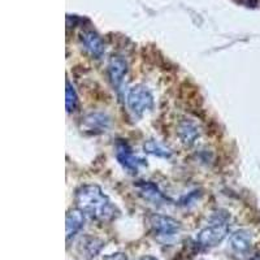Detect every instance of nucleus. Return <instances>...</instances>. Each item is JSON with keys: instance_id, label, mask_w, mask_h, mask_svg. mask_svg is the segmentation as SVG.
I'll return each mask as SVG.
<instances>
[{"instance_id": "f257e3e1", "label": "nucleus", "mask_w": 260, "mask_h": 260, "mask_svg": "<svg viewBox=\"0 0 260 260\" xmlns=\"http://www.w3.org/2000/svg\"><path fill=\"white\" fill-rule=\"evenodd\" d=\"M76 203L80 210L92 219L110 222L118 216V210L98 185H83L76 192Z\"/></svg>"}, {"instance_id": "f03ea898", "label": "nucleus", "mask_w": 260, "mask_h": 260, "mask_svg": "<svg viewBox=\"0 0 260 260\" xmlns=\"http://www.w3.org/2000/svg\"><path fill=\"white\" fill-rule=\"evenodd\" d=\"M127 106L136 116H143L154 106V96L145 86H134L127 92Z\"/></svg>"}, {"instance_id": "7ed1b4c3", "label": "nucleus", "mask_w": 260, "mask_h": 260, "mask_svg": "<svg viewBox=\"0 0 260 260\" xmlns=\"http://www.w3.org/2000/svg\"><path fill=\"white\" fill-rule=\"evenodd\" d=\"M150 225L155 236L166 242L175 240L181 232L180 222L168 216L152 215L150 217Z\"/></svg>"}, {"instance_id": "20e7f679", "label": "nucleus", "mask_w": 260, "mask_h": 260, "mask_svg": "<svg viewBox=\"0 0 260 260\" xmlns=\"http://www.w3.org/2000/svg\"><path fill=\"white\" fill-rule=\"evenodd\" d=\"M228 233H229V225L226 222H215L199 232L197 236V245L202 248L215 247L224 241Z\"/></svg>"}, {"instance_id": "39448f33", "label": "nucleus", "mask_w": 260, "mask_h": 260, "mask_svg": "<svg viewBox=\"0 0 260 260\" xmlns=\"http://www.w3.org/2000/svg\"><path fill=\"white\" fill-rule=\"evenodd\" d=\"M116 157H117L118 162L132 173H137L139 168L146 164L145 160L133 154L132 148L125 142H118L116 145Z\"/></svg>"}, {"instance_id": "423d86ee", "label": "nucleus", "mask_w": 260, "mask_h": 260, "mask_svg": "<svg viewBox=\"0 0 260 260\" xmlns=\"http://www.w3.org/2000/svg\"><path fill=\"white\" fill-rule=\"evenodd\" d=\"M229 245H231L232 250L240 256H245L250 250H251L252 245V237L251 233L245 229L234 232L231 236L229 240Z\"/></svg>"}, {"instance_id": "0eeeda50", "label": "nucleus", "mask_w": 260, "mask_h": 260, "mask_svg": "<svg viewBox=\"0 0 260 260\" xmlns=\"http://www.w3.org/2000/svg\"><path fill=\"white\" fill-rule=\"evenodd\" d=\"M127 73V62L120 56H112L108 62V76L115 87H120Z\"/></svg>"}, {"instance_id": "6e6552de", "label": "nucleus", "mask_w": 260, "mask_h": 260, "mask_svg": "<svg viewBox=\"0 0 260 260\" xmlns=\"http://www.w3.org/2000/svg\"><path fill=\"white\" fill-rule=\"evenodd\" d=\"M81 41L85 46L86 51L95 57H101L104 53L103 41L96 32L94 31H83L81 34Z\"/></svg>"}, {"instance_id": "1a4fd4ad", "label": "nucleus", "mask_w": 260, "mask_h": 260, "mask_svg": "<svg viewBox=\"0 0 260 260\" xmlns=\"http://www.w3.org/2000/svg\"><path fill=\"white\" fill-rule=\"evenodd\" d=\"M178 137H180L181 142L185 146L190 147L195 143V141L199 137L198 126L190 120H182L178 125Z\"/></svg>"}, {"instance_id": "9d476101", "label": "nucleus", "mask_w": 260, "mask_h": 260, "mask_svg": "<svg viewBox=\"0 0 260 260\" xmlns=\"http://www.w3.org/2000/svg\"><path fill=\"white\" fill-rule=\"evenodd\" d=\"M85 222V215L83 211L80 208L69 210L67 213V237L71 238L74 234H77L81 231Z\"/></svg>"}, {"instance_id": "9b49d317", "label": "nucleus", "mask_w": 260, "mask_h": 260, "mask_svg": "<svg viewBox=\"0 0 260 260\" xmlns=\"http://www.w3.org/2000/svg\"><path fill=\"white\" fill-rule=\"evenodd\" d=\"M85 127L91 132H106L110 125V120L103 113H91L85 117Z\"/></svg>"}, {"instance_id": "f8f14e48", "label": "nucleus", "mask_w": 260, "mask_h": 260, "mask_svg": "<svg viewBox=\"0 0 260 260\" xmlns=\"http://www.w3.org/2000/svg\"><path fill=\"white\" fill-rule=\"evenodd\" d=\"M137 187L139 189V192L143 195V198L152 202V203H161V202L164 201V197H162L160 190L155 186L154 183L142 182V183H138Z\"/></svg>"}, {"instance_id": "ddd939ff", "label": "nucleus", "mask_w": 260, "mask_h": 260, "mask_svg": "<svg viewBox=\"0 0 260 260\" xmlns=\"http://www.w3.org/2000/svg\"><path fill=\"white\" fill-rule=\"evenodd\" d=\"M143 150L147 152V154L154 155L157 157H164V159H168L172 156L171 148H168L167 146H164L162 143L157 142L155 139H150L143 145Z\"/></svg>"}, {"instance_id": "4468645a", "label": "nucleus", "mask_w": 260, "mask_h": 260, "mask_svg": "<svg viewBox=\"0 0 260 260\" xmlns=\"http://www.w3.org/2000/svg\"><path fill=\"white\" fill-rule=\"evenodd\" d=\"M83 245H85V252L89 257L96 256L99 252L102 251V248L104 247V242L96 237H87L83 241Z\"/></svg>"}, {"instance_id": "2eb2a0df", "label": "nucleus", "mask_w": 260, "mask_h": 260, "mask_svg": "<svg viewBox=\"0 0 260 260\" xmlns=\"http://www.w3.org/2000/svg\"><path fill=\"white\" fill-rule=\"evenodd\" d=\"M78 106V96L73 86L69 81H67V111L68 112H74Z\"/></svg>"}, {"instance_id": "dca6fc26", "label": "nucleus", "mask_w": 260, "mask_h": 260, "mask_svg": "<svg viewBox=\"0 0 260 260\" xmlns=\"http://www.w3.org/2000/svg\"><path fill=\"white\" fill-rule=\"evenodd\" d=\"M103 260H129L127 256L122 252H116V254L107 255V256L103 257Z\"/></svg>"}, {"instance_id": "f3484780", "label": "nucleus", "mask_w": 260, "mask_h": 260, "mask_svg": "<svg viewBox=\"0 0 260 260\" xmlns=\"http://www.w3.org/2000/svg\"><path fill=\"white\" fill-rule=\"evenodd\" d=\"M138 260H157V259H156V257H154V256H150V255H146V256L139 257Z\"/></svg>"}, {"instance_id": "a211bd4d", "label": "nucleus", "mask_w": 260, "mask_h": 260, "mask_svg": "<svg viewBox=\"0 0 260 260\" xmlns=\"http://www.w3.org/2000/svg\"><path fill=\"white\" fill-rule=\"evenodd\" d=\"M250 260H260V254L256 255V256H254L252 259H250Z\"/></svg>"}]
</instances>
